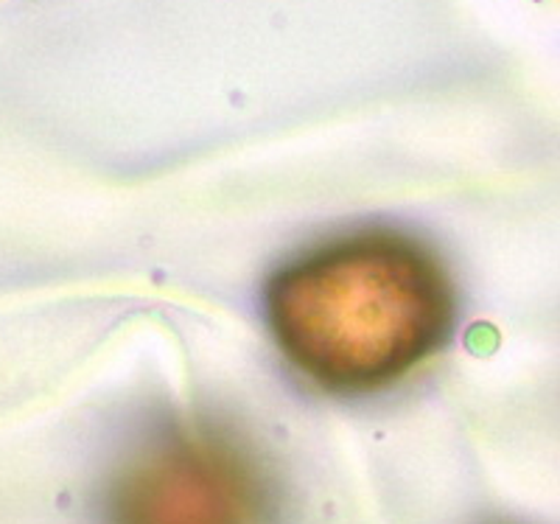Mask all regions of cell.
<instances>
[{"instance_id": "obj_1", "label": "cell", "mask_w": 560, "mask_h": 524, "mask_svg": "<svg viewBox=\"0 0 560 524\" xmlns=\"http://www.w3.org/2000/svg\"><path fill=\"white\" fill-rule=\"evenodd\" d=\"M457 298L427 244L368 231L312 249L267 289L280 351L314 384L373 393L443 348Z\"/></svg>"}, {"instance_id": "obj_2", "label": "cell", "mask_w": 560, "mask_h": 524, "mask_svg": "<svg viewBox=\"0 0 560 524\" xmlns=\"http://www.w3.org/2000/svg\"><path fill=\"white\" fill-rule=\"evenodd\" d=\"M275 486L258 454L217 427H177L124 463L107 524H275Z\"/></svg>"}]
</instances>
